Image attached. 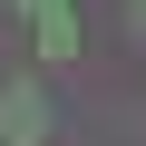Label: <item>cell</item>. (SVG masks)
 <instances>
[{"label": "cell", "instance_id": "obj_3", "mask_svg": "<svg viewBox=\"0 0 146 146\" xmlns=\"http://www.w3.org/2000/svg\"><path fill=\"white\" fill-rule=\"evenodd\" d=\"M20 10H29V20H39V10H68V0H20Z\"/></svg>", "mask_w": 146, "mask_h": 146}, {"label": "cell", "instance_id": "obj_4", "mask_svg": "<svg viewBox=\"0 0 146 146\" xmlns=\"http://www.w3.org/2000/svg\"><path fill=\"white\" fill-rule=\"evenodd\" d=\"M127 20H146V0H127Z\"/></svg>", "mask_w": 146, "mask_h": 146}, {"label": "cell", "instance_id": "obj_2", "mask_svg": "<svg viewBox=\"0 0 146 146\" xmlns=\"http://www.w3.org/2000/svg\"><path fill=\"white\" fill-rule=\"evenodd\" d=\"M29 39H39V58H49V68H68V58H78V10H39V20H29Z\"/></svg>", "mask_w": 146, "mask_h": 146}, {"label": "cell", "instance_id": "obj_1", "mask_svg": "<svg viewBox=\"0 0 146 146\" xmlns=\"http://www.w3.org/2000/svg\"><path fill=\"white\" fill-rule=\"evenodd\" d=\"M0 146H49V98H39V78L0 88Z\"/></svg>", "mask_w": 146, "mask_h": 146}]
</instances>
